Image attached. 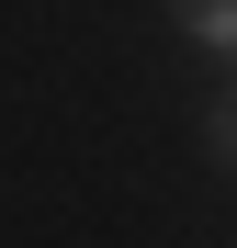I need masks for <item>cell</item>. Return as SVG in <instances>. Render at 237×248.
Returning a JSON list of instances; mask_svg holds the SVG:
<instances>
[{
    "instance_id": "cell-1",
    "label": "cell",
    "mask_w": 237,
    "mask_h": 248,
    "mask_svg": "<svg viewBox=\"0 0 237 248\" xmlns=\"http://www.w3.org/2000/svg\"><path fill=\"white\" fill-rule=\"evenodd\" d=\"M181 23H192V34H204V46H215V57H237V0H181Z\"/></svg>"
},
{
    "instance_id": "cell-2",
    "label": "cell",
    "mask_w": 237,
    "mask_h": 248,
    "mask_svg": "<svg viewBox=\"0 0 237 248\" xmlns=\"http://www.w3.org/2000/svg\"><path fill=\"white\" fill-rule=\"evenodd\" d=\"M215 136H226V158H237V113H226V124H215Z\"/></svg>"
}]
</instances>
